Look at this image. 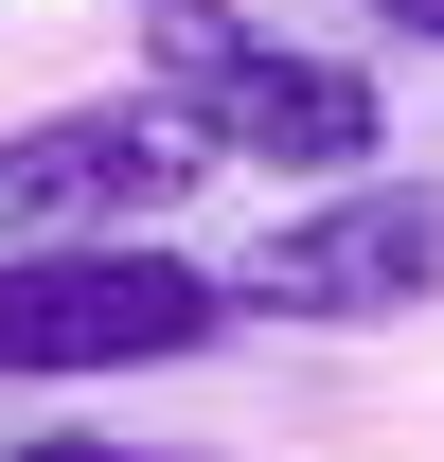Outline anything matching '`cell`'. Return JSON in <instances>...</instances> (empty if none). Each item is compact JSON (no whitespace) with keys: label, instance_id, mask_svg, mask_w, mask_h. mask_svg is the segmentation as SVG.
<instances>
[{"label":"cell","instance_id":"1","mask_svg":"<svg viewBox=\"0 0 444 462\" xmlns=\"http://www.w3.org/2000/svg\"><path fill=\"white\" fill-rule=\"evenodd\" d=\"M143 89H161L214 161L249 178H374L391 161V89L320 36H267V18H231V0H143Z\"/></svg>","mask_w":444,"mask_h":462},{"label":"cell","instance_id":"2","mask_svg":"<svg viewBox=\"0 0 444 462\" xmlns=\"http://www.w3.org/2000/svg\"><path fill=\"white\" fill-rule=\"evenodd\" d=\"M231 338V267H178L161 231L125 249H0V392H107Z\"/></svg>","mask_w":444,"mask_h":462},{"label":"cell","instance_id":"3","mask_svg":"<svg viewBox=\"0 0 444 462\" xmlns=\"http://www.w3.org/2000/svg\"><path fill=\"white\" fill-rule=\"evenodd\" d=\"M214 178V143L125 89V107H36L0 125V249H125V231H178V196Z\"/></svg>","mask_w":444,"mask_h":462},{"label":"cell","instance_id":"4","mask_svg":"<svg viewBox=\"0 0 444 462\" xmlns=\"http://www.w3.org/2000/svg\"><path fill=\"white\" fill-rule=\"evenodd\" d=\"M409 302H444V196L427 178H320L231 267V320H302V338H356V320H409Z\"/></svg>","mask_w":444,"mask_h":462},{"label":"cell","instance_id":"5","mask_svg":"<svg viewBox=\"0 0 444 462\" xmlns=\"http://www.w3.org/2000/svg\"><path fill=\"white\" fill-rule=\"evenodd\" d=\"M0 462H143V445H107V427H18Z\"/></svg>","mask_w":444,"mask_h":462},{"label":"cell","instance_id":"6","mask_svg":"<svg viewBox=\"0 0 444 462\" xmlns=\"http://www.w3.org/2000/svg\"><path fill=\"white\" fill-rule=\"evenodd\" d=\"M374 36H427V54H444V0H374Z\"/></svg>","mask_w":444,"mask_h":462}]
</instances>
